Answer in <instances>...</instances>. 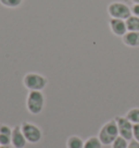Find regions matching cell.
<instances>
[{
	"label": "cell",
	"mask_w": 139,
	"mask_h": 148,
	"mask_svg": "<svg viewBox=\"0 0 139 148\" xmlns=\"http://www.w3.org/2000/svg\"><path fill=\"white\" fill-rule=\"evenodd\" d=\"M45 106V96L42 90H31L26 98V108L29 113L39 114Z\"/></svg>",
	"instance_id": "cell-1"
},
{
	"label": "cell",
	"mask_w": 139,
	"mask_h": 148,
	"mask_svg": "<svg viewBox=\"0 0 139 148\" xmlns=\"http://www.w3.org/2000/svg\"><path fill=\"white\" fill-rule=\"evenodd\" d=\"M119 136V129L115 120H111L107 122L99 131L98 137L100 139L102 145H112V143Z\"/></svg>",
	"instance_id": "cell-2"
},
{
	"label": "cell",
	"mask_w": 139,
	"mask_h": 148,
	"mask_svg": "<svg viewBox=\"0 0 139 148\" xmlns=\"http://www.w3.org/2000/svg\"><path fill=\"white\" fill-rule=\"evenodd\" d=\"M48 79L46 76H44L39 73H27L23 77V85L28 90H42L47 86Z\"/></svg>",
	"instance_id": "cell-3"
},
{
	"label": "cell",
	"mask_w": 139,
	"mask_h": 148,
	"mask_svg": "<svg viewBox=\"0 0 139 148\" xmlns=\"http://www.w3.org/2000/svg\"><path fill=\"white\" fill-rule=\"evenodd\" d=\"M108 14L112 18H121L126 21L132 15V9L125 2L112 1L108 5Z\"/></svg>",
	"instance_id": "cell-4"
},
{
	"label": "cell",
	"mask_w": 139,
	"mask_h": 148,
	"mask_svg": "<svg viewBox=\"0 0 139 148\" xmlns=\"http://www.w3.org/2000/svg\"><path fill=\"white\" fill-rule=\"evenodd\" d=\"M21 130H22L24 137L29 143L36 144L42 139V131L37 125L29 123V122H24L21 125Z\"/></svg>",
	"instance_id": "cell-5"
},
{
	"label": "cell",
	"mask_w": 139,
	"mask_h": 148,
	"mask_svg": "<svg viewBox=\"0 0 139 148\" xmlns=\"http://www.w3.org/2000/svg\"><path fill=\"white\" fill-rule=\"evenodd\" d=\"M114 120H115L116 124H117L119 135L124 137L127 140H132L133 139V127H134V124L126 116H116Z\"/></svg>",
	"instance_id": "cell-6"
},
{
	"label": "cell",
	"mask_w": 139,
	"mask_h": 148,
	"mask_svg": "<svg viewBox=\"0 0 139 148\" xmlns=\"http://www.w3.org/2000/svg\"><path fill=\"white\" fill-rule=\"evenodd\" d=\"M109 27L111 29V32L119 37H123L127 31L125 20H121V18H110L109 20Z\"/></svg>",
	"instance_id": "cell-7"
},
{
	"label": "cell",
	"mask_w": 139,
	"mask_h": 148,
	"mask_svg": "<svg viewBox=\"0 0 139 148\" xmlns=\"http://www.w3.org/2000/svg\"><path fill=\"white\" fill-rule=\"evenodd\" d=\"M26 138L24 137L21 126H15L12 130V138H11V144L14 148H24L26 146Z\"/></svg>",
	"instance_id": "cell-8"
},
{
	"label": "cell",
	"mask_w": 139,
	"mask_h": 148,
	"mask_svg": "<svg viewBox=\"0 0 139 148\" xmlns=\"http://www.w3.org/2000/svg\"><path fill=\"white\" fill-rule=\"evenodd\" d=\"M124 45L130 48L139 47V32H127L122 37Z\"/></svg>",
	"instance_id": "cell-9"
},
{
	"label": "cell",
	"mask_w": 139,
	"mask_h": 148,
	"mask_svg": "<svg viewBox=\"0 0 139 148\" xmlns=\"http://www.w3.org/2000/svg\"><path fill=\"white\" fill-rule=\"evenodd\" d=\"M12 138V129L8 125L0 126V145L9 146Z\"/></svg>",
	"instance_id": "cell-10"
},
{
	"label": "cell",
	"mask_w": 139,
	"mask_h": 148,
	"mask_svg": "<svg viewBox=\"0 0 139 148\" xmlns=\"http://www.w3.org/2000/svg\"><path fill=\"white\" fill-rule=\"evenodd\" d=\"M126 26L128 32H139V18L135 15H130L126 20Z\"/></svg>",
	"instance_id": "cell-11"
},
{
	"label": "cell",
	"mask_w": 139,
	"mask_h": 148,
	"mask_svg": "<svg viewBox=\"0 0 139 148\" xmlns=\"http://www.w3.org/2000/svg\"><path fill=\"white\" fill-rule=\"evenodd\" d=\"M84 143L83 139L80 138L79 136L73 135L70 136L67 142H66V147L67 148H84Z\"/></svg>",
	"instance_id": "cell-12"
},
{
	"label": "cell",
	"mask_w": 139,
	"mask_h": 148,
	"mask_svg": "<svg viewBox=\"0 0 139 148\" xmlns=\"http://www.w3.org/2000/svg\"><path fill=\"white\" fill-rule=\"evenodd\" d=\"M102 143L100 142L99 137L91 136L89 137L85 143H84V148H101Z\"/></svg>",
	"instance_id": "cell-13"
},
{
	"label": "cell",
	"mask_w": 139,
	"mask_h": 148,
	"mask_svg": "<svg viewBox=\"0 0 139 148\" xmlns=\"http://www.w3.org/2000/svg\"><path fill=\"white\" fill-rule=\"evenodd\" d=\"M126 118L133 124H139V108H133V109L127 111Z\"/></svg>",
	"instance_id": "cell-14"
},
{
	"label": "cell",
	"mask_w": 139,
	"mask_h": 148,
	"mask_svg": "<svg viewBox=\"0 0 139 148\" xmlns=\"http://www.w3.org/2000/svg\"><path fill=\"white\" fill-rule=\"evenodd\" d=\"M22 3H23V0H0V5L9 9H16L21 7Z\"/></svg>",
	"instance_id": "cell-15"
},
{
	"label": "cell",
	"mask_w": 139,
	"mask_h": 148,
	"mask_svg": "<svg viewBox=\"0 0 139 148\" xmlns=\"http://www.w3.org/2000/svg\"><path fill=\"white\" fill-rule=\"evenodd\" d=\"M128 147V140L122 136H117L116 139L112 143V148H127Z\"/></svg>",
	"instance_id": "cell-16"
},
{
	"label": "cell",
	"mask_w": 139,
	"mask_h": 148,
	"mask_svg": "<svg viewBox=\"0 0 139 148\" xmlns=\"http://www.w3.org/2000/svg\"><path fill=\"white\" fill-rule=\"evenodd\" d=\"M133 138L139 143V124H134V127H133Z\"/></svg>",
	"instance_id": "cell-17"
},
{
	"label": "cell",
	"mask_w": 139,
	"mask_h": 148,
	"mask_svg": "<svg viewBox=\"0 0 139 148\" xmlns=\"http://www.w3.org/2000/svg\"><path fill=\"white\" fill-rule=\"evenodd\" d=\"M132 9V15H135V16H138L139 18V5H133L130 7Z\"/></svg>",
	"instance_id": "cell-18"
},
{
	"label": "cell",
	"mask_w": 139,
	"mask_h": 148,
	"mask_svg": "<svg viewBox=\"0 0 139 148\" xmlns=\"http://www.w3.org/2000/svg\"><path fill=\"white\" fill-rule=\"evenodd\" d=\"M127 148H139V143L137 140H135L134 138L129 140V143H128V147Z\"/></svg>",
	"instance_id": "cell-19"
},
{
	"label": "cell",
	"mask_w": 139,
	"mask_h": 148,
	"mask_svg": "<svg viewBox=\"0 0 139 148\" xmlns=\"http://www.w3.org/2000/svg\"><path fill=\"white\" fill-rule=\"evenodd\" d=\"M133 1V3H135V5H139V0H132Z\"/></svg>",
	"instance_id": "cell-20"
},
{
	"label": "cell",
	"mask_w": 139,
	"mask_h": 148,
	"mask_svg": "<svg viewBox=\"0 0 139 148\" xmlns=\"http://www.w3.org/2000/svg\"><path fill=\"white\" fill-rule=\"evenodd\" d=\"M0 148H10L9 146H2V145H0Z\"/></svg>",
	"instance_id": "cell-21"
}]
</instances>
